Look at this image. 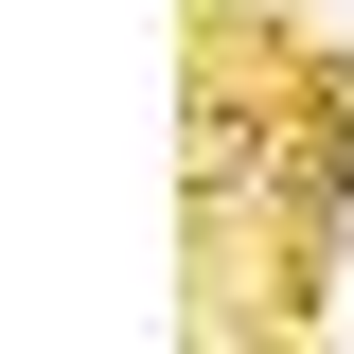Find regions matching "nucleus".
Masks as SVG:
<instances>
[{"instance_id":"f257e3e1","label":"nucleus","mask_w":354,"mask_h":354,"mask_svg":"<svg viewBox=\"0 0 354 354\" xmlns=\"http://www.w3.org/2000/svg\"><path fill=\"white\" fill-rule=\"evenodd\" d=\"M354 248V53L283 36L266 0L195 18V319H319Z\"/></svg>"}]
</instances>
